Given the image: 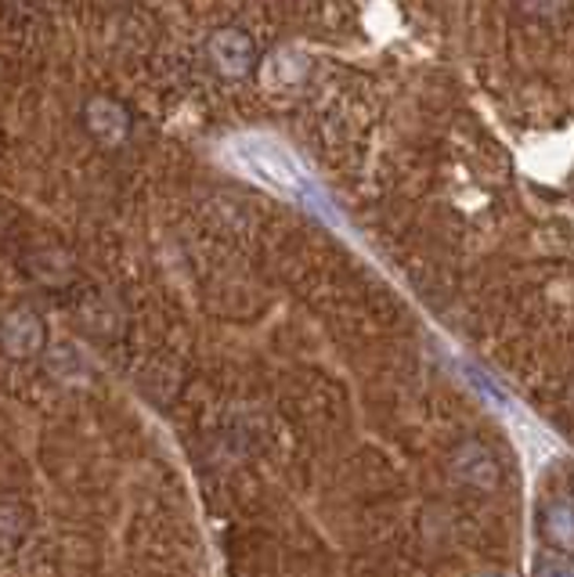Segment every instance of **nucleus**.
Returning <instances> with one entry per match:
<instances>
[{
	"label": "nucleus",
	"mask_w": 574,
	"mask_h": 577,
	"mask_svg": "<svg viewBox=\"0 0 574 577\" xmlns=\"http://www.w3.org/2000/svg\"><path fill=\"white\" fill-rule=\"evenodd\" d=\"M48 343V325L33 308H8L0 314V347L8 358H33Z\"/></svg>",
	"instance_id": "nucleus-1"
},
{
	"label": "nucleus",
	"mask_w": 574,
	"mask_h": 577,
	"mask_svg": "<svg viewBox=\"0 0 574 577\" xmlns=\"http://www.w3.org/2000/svg\"><path fill=\"white\" fill-rule=\"evenodd\" d=\"M80 120H84L87 134L101 145H120L130 134V112L123 109L116 98H105V95L87 98Z\"/></svg>",
	"instance_id": "nucleus-2"
},
{
	"label": "nucleus",
	"mask_w": 574,
	"mask_h": 577,
	"mask_svg": "<svg viewBox=\"0 0 574 577\" xmlns=\"http://www.w3.org/2000/svg\"><path fill=\"white\" fill-rule=\"evenodd\" d=\"M210 59L224 76H246L257 62V48L242 29H217L210 37Z\"/></svg>",
	"instance_id": "nucleus-3"
},
{
	"label": "nucleus",
	"mask_w": 574,
	"mask_h": 577,
	"mask_svg": "<svg viewBox=\"0 0 574 577\" xmlns=\"http://www.w3.org/2000/svg\"><path fill=\"white\" fill-rule=\"evenodd\" d=\"M452 473L463 484H474V488H481V491H491L502 477L495 455L484 444H477V440H466V444H459L452 451Z\"/></svg>",
	"instance_id": "nucleus-4"
},
{
	"label": "nucleus",
	"mask_w": 574,
	"mask_h": 577,
	"mask_svg": "<svg viewBox=\"0 0 574 577\" xmlns=\"http://www.w3.org/2000/svg\"><path fill=\"white\" fill-rule=\"evenodd\" d=\"M242 149H246L242 160L253 163L267 180H272V185L286 188V191H300L303 188V177L297 174V166H292L289 155L278 152L275 145H267V141H246Z\"/></svg>",
	"instance_id": "nucleus-5"
},
{
	"label": "nucleus",
	"mask_w": 574,
	"mask_h": 577,
	"mask_svg": "<svg viewBox=\"0 0 574 577\" xmlns=\"http://www.w3.org/2000/svg\"><path fill=\"white\" fill-rule=\"evenodd\" d=\"M546 538L560 549H574V502H549L542 509Z\"/></svg>",
	"instance_id": "nucleus-6"
},
{
	"label": "nucleus",
	"mask_w": 574,
	"mask_h": 577,
	"mask_svg": "<svg viewBox=\"0 0 574 577\" xmlns=\"http://www.w3.org/2000/svg\"><path fill=\"white\" fill-rule=\"evenodd\" d=\"M535 577H574V567H571V563H564V560H542V563H538Z\"/></svg>",
	"instance_id": "nucleus-7"
},
{
	"label": "nucleus",
	"mask_w": 574,
	"mask_h": 577,
	"mask_svg": "<svg viewBox=\"0 0 574 577\" xmlns=\"http://www.w3.org/2000/svg\"><path fill=\"white\" fill-rule=\"evenodd\" d=\"M488 577H502V574H488Z\"/></svg>",
	"instance_id": "nucleus-8"
}]
</instances>
